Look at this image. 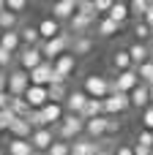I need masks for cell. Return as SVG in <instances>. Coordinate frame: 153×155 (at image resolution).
<instances>
[{"mask_svg":"<svg viewBox=\"0 0 153 155\" xmlns=\"http://www.w3.org/2000/svg\"><path fill=\"white\" fill-rule=\"evenodd\" d=\"M85 125H88V120H82L79 114H66V117H63V123L55 128V134H57V139H60V142L74 144L77 139H82Z\"/></svg>","mask_w":153,"mask_h":155,"instance_id":"obj_1","label":"cell"},{"mask_svg":"<svg viewBox=\"0 0 153 155\" xmlns=\"http://www.w3.org/2000/svg\"><path fill=\"white\" fill-rule=\"evenodd\" d=\"M82 90H85L90 98H96V101H107V98L115 93V90H112V79H110V76H99V74L85 76Z\"/></svg>","mask_w":153,"mask_h":155,"instance_id":"obj_2","label":"cell"},{"mask_svg":"<svg viewBox=\"0 0 153 155\" xmlns=\"http://www.w3.org/2000/svg\"><path fill=\"white\" fill-rule=\"evenodd\" d=\"M30 87H33V82H30V74L27 71H22V68H11L8 71V93L14 98H25V93Z\"/></svg>","mask_w":153,"mask_h":155,"instance_id":"obj_3","label":"cell"},{"mask_svg":"<svg viewBox=\"0 0 153 155\" xmlns=\"http://www.w3.org/2000/svg\"><path fill=\"white\" fill-rule=\"evenodd\" d=\"M41 63H47L44 60V52H41V46H25L19 54H16V68H22V71H36Z\"/></svg>","mask_w":153,"mask_h":155,"instance_id":"obj_4","label":"cell"},{"mask_svg":"<svg viewBox=\"0 0 153 155\" xmlns=\"http://www.w3.org/2000/svg\"><path fill=\"white\" fill-rule=\"evenodd\" d=\"M140 84H142V82H140L137 68H131V71H123V74H115V76H112V90H115V93H129V95H131Z\"/></svg>","mask_w":153,"mask_h":155,"instance_id":"obj_5","label":"cell"},{"mask_svg":"<svg viewBox=\"0 0 153 155\" xmlns=\"http://www.w3.org/2000/svg\"><path fill=\"white\" fill-rule=\"evenodd\" d=\"M104 109H107V117L126 114V112L131 109V95H129V93H112V95L104 101Z\"/></svg>","mask_w":153,"mask_h":155,"instance_id":"obj_6","label":"cell"},{"mask_svg":"<svg viewBox=\"0 0 153 155\" xmlns=\"http://www.w3.org/2000/svg\"><path fill=\"white\" fill-rule=\"evenodd\" d=\"M77 11H79V0H57V3H52V14L49 16L63 25V22H71L77 16Z\"/></svg>","mask_w":153,"mask_h":155,"instance_id":"obj_7","label":"cell"},{"mask_svg":"<svg viewBox=\"0 0 153 155\" xmlns=\"http://www.w3.org/2000/svg\"><path fill=\"white\" fill-rule=\"evenodd\" d=\"M30 82L36 87H49L52 82H57V74H55V63H41L36 71H30Z\"/></svg>","mask_w":153,"mask_h":155,"instance_id":"obj_8","label":"cell"},{"mask_svg":"<svg viewBox=\"0 0 153 155\" xmlns=\"http://www.w3.org/2000/svg\"><path fill=\"white\" fill-rule=\"evenodd\" d=\"M55 142H57L55 128H38V131H33V136H30V144H33L36 153H49V147H52Z\"/></svg>","mask_w":153,"mask_h":155,"instance_id":"obj_9","label":"cell"},{"mask_svg":"<svg viewBox=\"0 0 153 155\" xmlns=\"http://www.w3.org/2000/svg\"><path fill=\"white\" fill-rule=\"evenodd\" d=\"M126 49H129V54H131V63H134V68H140V65H145V63H151V60H153V46H148V44L131 41Z\"/></svg>","mask_w":153,"mask_h":155,"instance_id":"obj_10","label":"cell"},{"mask_svg":"<svg viewBox=\"0 0 153 155\" xmlns=\"http://www.w3.org/2000/svg\"><path fill=\"white\" fill-rule=\"evenodd\" d=\"M74 68H77V57H74L71 52H66L63 57H57V60H55V74H57V82H68V76L74 74Z\"/></svg>","mask_w":153,"mask_h":155,"instance_id":"obj_11","label":"cell"},{"mask_svg":"<svg viewBox=\"0 0 153 155\" xmlns=\"http://www.w3.org/2000/svg\"><path fill=\"white\" fill-rule=\"evenodd\" d=\"M88 101H90V95H88L85 90H74V93L68 95V101L63 104V106H66V114H79V117H82Z\"/></svg>","mask_w":153,"mask_h":155,"instance_id":"obj_12","label":"cell"},{"mask_svg":"<svg viewBox=\"0 0 153 155\" xmlns=\"http://www.w3.org/2000/svg\"><path fill=\"white\" fill-rule=\"evenodd\" d=\"M107 125H110V117L88 120V125H85V136L93 139V142H101V139H107Z\"/></svg>","mask_w":153,"mask_h":155,"instance_id":"obj_13","label":"cell"},{"mask_svg":"<svg viewBox=\"0 0 153 155\" xmlns=\"http://www.w3.org/2000/svg\"><path fill=\"white\" fill-rule=\"evenodd\" d=\"M25 101L30 104V109H44L47 104H49V90L47 87H30L27 93H25Z\"/></svg>","mask_w":153,"mask_h":155,"instance_id":"obj_14","label":"cell"},{"mask_svg":"<svg viewBox=\"0 0 153 155\" xmlns=\"http://www.w3.org/2000/svg\"><path fill=\"white\" fill-rule=\"evenodd\" d=\"M93 46H96V38H93V35H74V41H71V54H74V57H85V54L93 52Z\"/></svg>","mask_w":153,"mask_h":155,"instance_id":"obj_15","label":"cell"},{"mask_svg":"<svg viewBox=\"0 0 153 155\" xmlns=\"http://www.w3.org/2000/svg\"><path fill=\"white\" fill-rule=\"evenodd\" d=\"M38 33H41V38H44V41H52V38H57V35L63 33V27H60V22H57V19L44 16V19L38 22Z\"/></svg>","mask_w":153,"mask_h":155,"instance_id":"obj_16","label":"cell"},{"mask_svg":"<svg viewBox=\"0 0 153 155\" xmlns=\"http://www.w3.org/2000/svg\"><path fill=\"white\" fill-rule=\"evenodd\" d=\"M131 106H134V109H140V112H145L148 106H153V101H151V87H148L145 82L131 93Z\"/></svg>","mask_w":153,"mask_h":155,"instance_id":"obj_17","label":"cell"},{"mask_svg":"<svg viewBox=\"0 0 153 155\" xmlns=\"http://www.w3.org/2000/svg\"><path fill=\"white\" fill-rule=\"evenodd\" d=\"M47 90H49V104H60V106H63V104L68 101V95H71L68 82H52Z\"/></svg>","mask_w":153,"mask_h":155,"instance_id":"obj_18","label":"cell"},{"mask_svg":"<svg viewBox=\"0 0 153 155\" xmlns=\"http://www.w3.org/2000/svg\"><path fill=\"white\" fill-rule=\"evenodd\" d=\"M19 35H22V44L25 46H41L44 44L41 33H38V25H22L19 27Z\"/></svg>","mask_w":153,"mask_h":155,"instance_id":"obj_19","label":"cell"},{"mask_svg":"<svg viewBox=\"0 0 153 155\" xmlns=\"http://www.w3.org/2000/svg\"><path fill=\"white\" fill-rule=\"evenodd\" d=\"M112 68L118 71V74H123V71H131L134 68V63H131V54H129V49H115L112 52Z\"/></svg>","mask_w":153,"mask_h":155,"instance_id":"obj_20","label":"cell"},{"mask_svg":"<svg viewBox=\"0 0 153 155\" xmlns=\"http://www.w3.org/2000/svg\"><path fill=\"white\" fill-rule=\"evenodd\" d=\"M99 38H112L115 33H120V25L118 22H112L110 16H101L99 22H96V30H93Z\"/></svg>","mask_w":153,"mask_h":155,"instance_id":"obj_21","label":"cell"},{"mask_svg":"<svg viewBox=\"0 0 153 155\" xmlns=\"http://www.w3.org/2000/svg\"><path fill=\"white\" fill-rule=\"evenodd\" d=\"M112 22H118L120 27H123V22L131 16V8H129V3H123V0H115V5H112V11L107 14Z\"/></svg>","mask_w":153,"mask_h":155,"instance_id":"obj_22","label":"cell"},{"mask_svg":"<svg viewBox=\"0 0 153 155\" xmlns=\"http://www.w3.org/2000/svg\"><path fill=\"white\" fill-rule=\"evenodd\" d=\"M8 134H11L14 139H30V136H33V125H30V123H27L25 117H16Z\"/></svg>","mask_w":153,"mask_h":155,"instance_id":"obj_23","label":"cell"},{"mask_svg":"<svg viewBox=\"0 0 153 155\" xmlns=\"http://www.w3.org/2000/svg\"><path fill=\"white\" fill-rule=\"evenodd\" d=\"M96 117H107V109H104V101H96L90 98L85 112H82V120H96Z\"/></svg>","mask_w":153,"mask_h":155,"instance_id":"obj_24","label":"cell"},{"mask_svg":"<svg viewBox=\"0 0 153 155\" xmlns=\"http://www.w3.org/2000/svg\"><path fill=\"white\" fill-rule=\"evenodd\" d=\"M33 144L30 139H11L8 142V155H33Z\"/></svg>","mask_w":153,"mask_h":155,"instance_id":"obj_25","label":"cell"},{"mask_svg":"<svg viewBox=\"0 0 153 155\" xmlns=\"http://www.w3.org/2000/svg\"><path fill=\"white\" fill-rule=\"evenodd\" d=\"M8 109H11L16 117H30V112H33L25 98H14V95H11V106H8Z\"/></svg>","mask_w":153,"mask_h":155,"instance_id":"obj_26","label":"cell"},{"mask_svg":"<svg viewBox=\"0 0 153 155\" xmlns=\"http://www.w3.org/2000/svg\"><path fill=\"white\" fill-rule=\"evenodd\" d=\"M129 8H131V16L140 22V19H145V14H148V8H151V0H131Z\"/></svg>","mask_w":153,"mask_h":155,"instance_id":"obj_27","label":"cell"},{"mask_svg":"<svg viewBox=\"0 0 153 155\" xmlns=\"http://www.w3.org/2000/svg\"><path fill=\"white\" fill-rule=\"evenodd\" d=\"M153 35V30L140 19V22H134V41H140V44H148V38Z\"/></svg>","mask_w":153,"mask_h":155,"instance_id":"obj_28","label":"cell"},{"mask_svg":"<svg viewBox=\"0 0 153 155\" xmlns=\"http://www.w3.org/2000/svg\"><path fill=\"white\" fill-rule=\"evenodd\" d=\"M14 120H16V114H14L11 109H3V112H0V131H11Z\"/></svg>","mask_w":153,"mask_h":155,"instance_id":"obj_29","label":"cell"},{"mask_svg":"<svg viewBox=\"0 0 153 155\" xmlns=\"http://www.w3.org/2000/svg\"><path fill=\"white\" fill-rule=\"evenodd\" d=\"M137 74H140V82L151 84V82H153V60H151V63H145V65H140Z\"/></svg>","mask_w":153,"mask_h":155,"instance_id":"obj_30","label":"cell"},{"mask_svg":"<svg viewBox=\"0 0 153 155\" xmlns=\"http://www.w3.org/2000/svg\"><path fill=\"white\" fill-rule=\"evenodd\" d=\"M47 155H71V144H68V142H60V139H57V142L49 147V153H47Z\"/></svg>","mask_w":153,"mask_h":155,"instance_id":"obj_31","label":"cell"},{"mask_svg":"<svg viewBox=\"0 0 153 155\" xmlns=\"http://www.w3.org/2000/svg\"><path fill=\"white\" fill-rule=\"evenodd\" d=\"M79 14L96 19V3H93V0H79Z\"/></svg>","mask_w":153,"mask_h":155,"instance_id":"obj_32","label":"cell"},{"mask_svg":"<svg viewBox=\"0 0 153 155\" xmlns=\"http://www.w3.org/2000/svg\"><path fill=\"white\" fill-rule=\"evenodd\" d=\"M140 120H142V131H153V106H148L140 114Z\"/></svg>","mask_w":153,"mask_h":155,"instance_id":"obj_33","label":"cell"},{"mask_svg":"<svg viewBox=\"0 0 153 155\" xmlns=\"http://www.w3.org/2000/svg\"><path fill=\"white\" fill-rule=\"evenodd\" d=\"M137 144L153 150V131H140V134H137Z\"/></svg>","mask_w":153,"mask_h":155,"instance_id":"obj_34","label":"cell"},{"mask_svg":"<svg viewBox=\"0 0 153 155\" xmlns=\"http://www.w3.org/2000/svg\"><path fill=\"white\" fill-rule=\"evenodd\" d=\"M25 8H27V0H8V11H11V14H16V16H19Z\"/></svg>","mask_w":153,"mask_h":155,"instance_id":"obj_35","label":"cell"},{"mask_svg":"<svg viewBox=\"0 0 153 155\" xmlns=\"http://www.w3.org/2000/svg\"><path fill=\"white\" fill-rule=\"evenodd\" d=\"M115 155H134V144H118Z\"/></svg>","mask_w":153,"mask_h":155,"instance_id":"obj_36","label":"cell"},{"mask_svg":"<svg viewBox=\"0 0 153 155\" xmlns=\"http://www.w3.org/2000/svg\"><path fill=\"white\" fill-rule=\"evenodd\" d=\"M120 131V123L115 120V117H110V125H107V136H112V134H118Z\"/></svg>","mask_w":153,"mask_h":155,"instance_id":"obj_37","label":"cell"},{"mask_svg":"<svg viewBox=\"0 0 153 155\" xmlns=\"http://www.w3.org/2000/svg\"><path fill=\"white\" fill-rule=\"evenodd\" d=\"M0 93H8V71H0Z\"/></svg>","mask_w":153,"mask_h":155,"instance_id":"obj_38","label":"cell"},{"mask_svg":"<svg viewBox=\"0 0 153 155\" xmlns=\"http://www.w3.org/2000/svg\"><path fill=\"white\" fill-rule=\"evenodd\" d=\"M99 155H115V147H112V144H110V142L104 139V147L99 150Z\"/></svg>","mask_w":153,"mask_h":155,"instance_id":"obj_39","label":"cell"},{"mask_svg":"<svg viewBox=\"0 0 153 155\" xmlns=\"http://www.w3.org/2000/svg\"><path fill=\"white\" fill-rule=\"evenodd\" d=\"M134 155H153L151 147H142V144H134Z\"/></svg>","mask_w":153,"mask_h":155,"instance_id":"obj_40","label":"cell"},{"mask_svg":"<svg viewBox=\"0 0 153 155\" xmlns=\"http://www.w3.org/2000/svg\"><path fill=\"white\" fill-rule=\"evenodd\" d=\"M142 22H145V25L153 30V3H151V8H148V14H145V19H142Z\"/></svg>","mask_w":153,"mask_h":155,"instance_id":"obj_41","label":"cell"},{"mask_svg":"<svg viewBox=\"0 0 153 155\" xmlns=\"http://www.w3.org/2000/svg\"><path fill=\"white\" fill-rule=\"evenodd\" d=\"M148 87H151V101H153V82H151V84H148Z\"/></svg>","mask_w":153,"mask_h":155,"instance_id":"obj_42","label":"cell"},{"mask_svg":"<svg viewBox=\"0 0 153 155\" xmlns=\"http://www.w3.org/2000/svg\"><path fill=\"white\" fill-rule=\"evenodd\" d=\"M0 155H8V150H3V147H0Z\"/></svg>","mask_w":153,"mask_h":155,"instance_id":"obj_43","label":"cell"},{"mask_svg":"<svg viewBox=\"0 0 153 155\" xmlns=\"http://www.w3.org/2000/svg\"><path fill=\"white\" fill-rule=\"evenodd\" d=\"M33 155H47V153H33Z\"/></svg>","mask_w":153,"mask_h":155,"instance_id":"obj_44","label":"cell"},{"mask_svg":"<svg viewBox=\"0 0 153 155\" xmlns=\"http://www.w3.org/2000/svg\"><path fill=\"white\" fill-rule=\"evenodd\" d=\"M0 38H3V30H0Z\"/></svg>","mask_w":153,"mask_h":155,"instance_id":"obj_45","label":"cell"},{"mask_svg":"<svg viewBox=\"0 0 153 155\" xmlns=\"http://www.w3.org/2000/svg\"><path fill=\"white\" fill-rule=\"evenodd\" d=\"M0 54H3V49H0Z\"/></svg>","mask_w":153,"mask_h":155,"instance_id":"obj_46","label":"cell"}]
</instances>
